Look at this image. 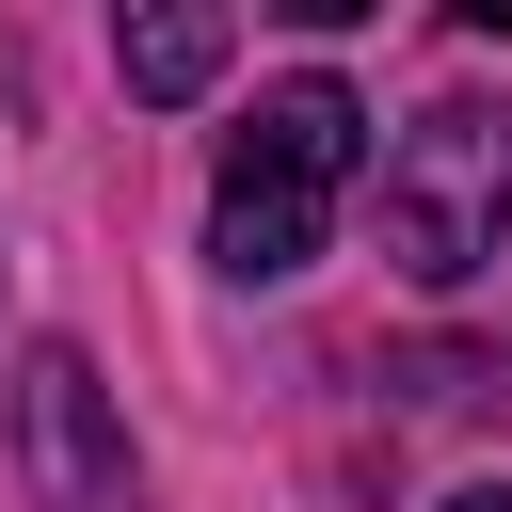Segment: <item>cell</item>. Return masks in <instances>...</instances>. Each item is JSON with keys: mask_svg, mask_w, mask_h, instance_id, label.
<instances>
[{"mask_svg": "<svg viewBox=\"0 0 512 512\" xmlns=\"http://www.w3.org/2000/svg\"><path fill=\"white\" fill-rule=\"evenodd\" d=\"M224 48H240V32H224L208 0H144V16L112 32V64H128V96H160V112H176V96H208V80H224Z\"/></svg>", "mask_w": 512, "mask_h": 512, "instance_id": "277c9868", "label": "cell"}, {"mask_svg": "<svg viewBox=\"0 0 512 512\" xmlns=\"http://www.w3.org/2000/svg\"><path fill=\"white\" fill-rule=\"evenodd\" d=\"M16 464H32L48 512H128V432H112V400H96V368L64 336L16 368Z\"/></svg>", "mask_w": 512, "mask_h": 512, "instance_id": "3957f363", "label": "cell"}, {"mask_svg": "<svg viewBox=\"0 0 512 512\" xmlns=\"http://www.w3.org/2000/svg\"><path fill=\"white\" fill-rule=\"evenodd\" d=\"M352 144H368L352 80H288V96H256V128L224 144V192H208V256H224L240 288H288V272L320 256V224H336Z\"/></svg>", "mask_w": 512, "mask_h": 512, "instance_id": "6da1fadb", "label": "cell"}, {"mask_svg": "<svg viewBox=\"0 0 512 512\" xmlns=\"http://www.w3.org/2000/svg\"><path fill=\"white\" fill-rule=\"evenodd\" d=\"M496 240H512V112L432 96L416 128H384V256L416 288H464Z\"/></svg>", "mask_w": 512, "mask_h": 512, "instance_id": "7a4b0ae2", "label": "cell"}, {"mask_svg": "<svg viewBox=\"0 0 512 512\" xmlns=\"http://www.w3.org/2000/svg\"><path fill=\"white\" fill-rule=\"evenodd\" d=\"M432 512H512V496H496V480H464V496H432Z\"/></svg>", "mask_w": 512, "mask_h": 512, "instance_id": "5b68a950", "label": "cell"}]
</instances>
